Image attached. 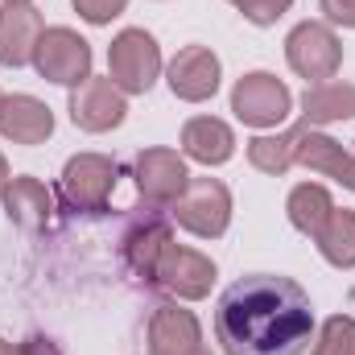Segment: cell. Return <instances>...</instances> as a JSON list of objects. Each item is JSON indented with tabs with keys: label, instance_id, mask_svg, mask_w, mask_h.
<instances>
[{
	"label": "cell",
	"instance_id": "obj_3",
	"mask_svg": "<svg viewBox=\"0 0 355 355\" xmlns=\"http://www.w3.org/2000/svg\"><path fill=\"white\" fill-rule=\"evenodd\" d=\"M285 62L310 87L327 83L343 67V42H339V33L327 21H297L289 29V37H285Z\"/></svg>",
	"mask_w": 355,
	"mask_h": 355
},
{
	"label": "cell",
	"instance_id": "obj_30",
	"mask_svg": "<svg viewBox=\"0 0 355 355\" xmlns=\"http://www.w3.org/2000/svg\"><path fill=\"white\" fill-rule=\"evenodd\" d=\"M0 355H12V343H4V339H0Z\"/></svg>",
	"mask_w": 355,
	"mask_h": 355
},
{
	"label": "cell",
	"instance_id": "obj_22",
	"mask_svg": "<svg viewBox=\"0 0 355 355\" xmlns=\"http://www.w3.org/2000/svg\"><path fill=\"white\" fill-rule=\"evenodd\" d=\"M248 166L268 178H285L293 170V137L289 132H261L248 141Z\"/></svg>",
	"mask_w": 355,
	"mask_h": 355
},
{
	"label": "cell",
	"instance_id": "obj_6",
	"mask_svg": "<svg viewBox=\"0 0 355 355\" xmlns=\"http://www.w3.org/2000/svg\"><path fill=\"white\" fill-rule=\"evenodd\" d=\"M170 219L198 240H219L232 227V190L219 178H190L182 198L170 207Z\"/></svg>",
	"mask_w": 355,
	"mask_h": 355
},
{
	"label": "cell",
	"instance_id": "obj_18",
	"mask_svg": "<svg viewBox=\"0 0 355 355\" xmlns=\"http://www.w3.org/2000/svg\"><path fill=\"white\" fill-rule=\"evenodd\" d=\"M289 137H293V166L343 182V174H347V149H343V141H335L331 132L310 128V124L289 128Z\"/></svg>",
	"mask_w": 355,
	"mask_h": 355
},
{
	"label": "cell",
	"instance_id": "obj_15",
	"mask_svg": "<svg viewBox=\"0 0 355 355\" xmlns=\"http://www.w3.org/2000/svg\"><path fill=\"white\" fill-rule=\"evenodd\" d=\"M0 137L8 145H25V149L46 145L54 137L50 103L37 99V95H25V91L21 95H4V103H0Z\"/></svg>",
	"mask_w": 355,
	"mask_h": 355
},
{
	"label": "cell",
	"instance_id": "obj_14",
	"mask_svg": "<svg viewBox=\"0 0 355 355\" xmlns=\"http://www.w3.org/2000/svg\"><path fill=\"white\" fill-rule=\"evenodd\" d=\"M149 355H211L194 310H182L174 302L157 306L149 318Z\"/></svg>",
	"mask_w": 355,
	"mask_h": 355
},
{
	"label": "cell",
	"instance_id": "obj_24",
	"mask_svg": "<svg viewBox=\"0 0 355 355\" xmlns=\"http://www.w3.org/2000/svg\"><path fill=\"white\" fill-rule=\"evenodd\" d=\"M232 4L240 8V17H244L248 25H261V29L277 25V21L293 8V0H232Z\"/></svg>",
	"mask_w": 355,
	"mask_h": 355
},
{
	"label": "cell",
	"instance_id": "obj_23",
	"mask_svg": "<svg viewBox=\"0 0 355 355\" xmlns=\"http://www.w3.org/2000/svg\"><path fill=\"white\" fill-rule=\"evenodd\" d=\"M310 355H355V318L352 314H331L318 327L314 352Z\"/></svg>",
	"mask_w": 355,
	"mask_h": 355
},
{
	"label": "cell",
	"instance_id": "obj_21",
	"mask_svg": "<svg viewBox=\"0 0 355 355\" xmlns=\"http://www.w3.org/2000/svg\"><path fill=\"white\" fill-rule=\"evenodd\" d=\"M322 261L331 268H355V211L352 207H335L331 219L322 223V232L314 236Z\"/></svg>",
	"mask_w": 355,
	"mask_h": 355
},
{
	"label": "cell",
	"instance_id": "obj_4",
	"mask_svg": "<svg viewBox=\"0 0 355 355\" xmlns=\"http://www.w3.org/2000/svg\"><path fill=\"white\" fill-rule=\"evenodd\" d=\"M116 182H120V166L107 157V153H75L62 178H58V190H62V202L79 215H103L112 194H116Z\"/></svg>",
	"mask_w": 355,
	"mask_h": 355
},
{
	"label": "cell",
	"instance_id": "obj_12",
	"mask_svg": "<svg viewBox=\"0 0 355 355\" xmlns=\"http://www.w3.org/2000/svg\"><path fill=\"white\" fill-rule=\"evenodd\" d=\"M215 277H219V268H215V261L207 252L182 248V244H170L162 265H157V285L178 302H202L211 293Z\"/></svg>",
	"mask_w": 355,
	"mask_h": 355
},
{
	"label": "cell",
	"instance_id": "obj_17",
	"mask_svg": "<svg viewBox=\"0 0 355 355\" xmlns=\"http://www.w3.org/2000/svg\"><path fill=\"white\" fill-rule=\"evenodd\" d=\"M0 207H4V215H8L17 227H25V232H42V227H50V219H54V194H50V186H46L42 178H33V174L12 178L8 190H4V198H0Z\"/></svg>",
	"mask_w": 355,
	"mask_h": 355
},
{
	"label": "cell",
	"instance_id": "obj_27",
	"mask_svg": "<svg viewBox=\"0 0 355 355\" xmlns=\"http://www.w3.org/2000/svg\"><path fill=\"white\" fill-rule=\"evenodd\" d=\"M12 355H62L50 339H42V335H33V339H25V343H17Z\"/></svg>",
	"mask_w": 355,
	"mask_h": 355
},
{
	"label": "cell",
	"instance_id": "obj_16",
	"mask_svg": "<svg viewBox=\"0 0 355 355\" xmlns=\"http://www.w3.org/2000/svg\"><path fill=\"white\" fill-rule=\"evenodd\" d=\"M182 157L198 166H227L236 157V132L219 116H190L182 124Z\"/></svg>",
	"mask_w": 355,
	"mask_h": 355
},
{
	"label": "cell",
	"instance_id": "obj_1",
	"mask_svg": "<svg viewBox=\"0 0 355 355\" xmlns=\"http://www.w3.org/2000/svg\"><path fill=\"white\" fill-rule=\"evenodd\" d=\"M310 339L314 306L293 277L252 272L219 293L215 343L223 355H302Z\"/></svg>",
	"mask_w": 355,
	"mask_h": 355
},
{
	"label": "cell",
	"instance_id": "obj_9",
	"mask_svg": "<svg viewBox=\"0 0 355 355\" xmlns=\"http://www.w3.org/2000/svg\"><path fill=\"white\" fill-rule=\"evenodd\" d=\"M170 244H174L170 219H166L162 211L145 207V211L128 223V232H124V240H120V257H124V265H128V272H132L137 281L157 285V265H162V257H166Z\"/></svg>",
	"mask_w": 355,
	"mask_h": 355
},
{
	"label": "cell",
	"instance_id": "obj_8",
	"mask_svg": "<svg viewBox=\"0 0 355 355\" xmlns=\"http://www.w3.org/2000/svg\"><path fill=\"white\" fill-rule=\"evenodd\" d=\"M132 178H137V194L145 207L153 211H170L182 190L190 186V170H186V157L178 149L166 145H153V149H141L137 162H132Z\"/></svg>",
	"mask_w": 355,
	"mask_h": 355
},
{
	"label": "cell",
	"instance_id": "obj_11",
	"mask_svg": "<svg viewBox=\"0 0 355 355\" xmlns=\"http://www.w3.org/2000/svg\"><path fill=\"white\" fill-rule=\"evenodd\" d=\"M166 83L182 103H207L223 83V62L211 46H182L166 67Z\"/></svg>",
	"mask_w": 355,
	"mask_h": 355
},
{
	"label": "cell",
	"instance_id": "obj_5",
	"mask_svg": "<svg viewBox=\"0 0 355 355\" xmlns=\"http://www.w3.org/2000/svg\"><path fill=\"white\" fill-rule=\"evenodd\" d=\"M91 42L71 29V25H50L42 37H37V50H33V71L46 79V83H58V87H79L91 79Z\"/></svg>",
	"mask_w": 355,
	"mask_h": 355
},
{
	"label": "cell",
	"instance_id": "obj_29",
	"mask_svg": "<svg viewBox=\"0 0 355 355\" xmlns=\"http://www.w3.org/2000/svg\"><path fill=\"white\" fill-rule=\"evenodd\" d=\"M8 182H12V174H8V162H4V153H0V198H4V190H8Z\"/></svg>",
	"mask_w": 355,
	"mask_h": 355
},
{
	"label": "cell",
	"instance_id": "obj_20",
	"mask_svg": "<svg viewBox=\"0 0 355 355\" xmlns=\"http://www.w3.org/2000/svg\"><path fill=\"white\" fill-rule=\"evenodd\" d=\"M331 211H335V198H331V190H327L322 182H297V186L289 190V198H285L289 223H293L302 236H310V240L322 232V223L331 219Z\"/></svg>",
	"mask_w": 355,
	"mask_h": 355
},
{
	"label": "cell",
	"instance_id": "obj_10",
	"mask_svg": "<svg viewBox=\"0 0 355 355\" xmlns=\"http://www.w3.org/2000/svg\"><path fill=\"white\" fill-rule=\"evenodd\" d=\"M67 112H71L75 128H83V132H112V128H120L124 116H128V95L116 87L107 75H103V79L91 75L87 83L71 87Z\"/></svg>",
	"mask_w": 355,
	"mask_h": 355
},
{
	"label": "cell",
	"instance_id": "obj_28",
	"mask_svg": "<svg viewBox=\"0 0 355 355\" xmlns=\"http://www.w3.org/2000/svg\"><path fill=\"white\" fill-rule=\"evenodd\" d=\"M343 186H347V190H355V141L347 145V174H343Z\"/></svg>",
	"mask_w": 355,
	"mask_h": 355
},
{
	"label": "cell",
	"instance_id": "obj_2",
	"mask_svg": "<svg viewBox=\"0 0 355 355\" xmlns=\"http://www.w3.org/2000/svg\"><path fill=\"white\" fill-rule=\"evenodd\" d=\"M162 46L149 29L132 25V29H120L107 46V79L124 95H145L162 79Z\"/></svg>",
	"mask_w": 355,
	"mask_h": 355
},
{
	"label": "cell",
	"instance_id": "obj_26",
	"mask_svg": "<svg viewBox=\"0 0 355 355\" xmlns=\"http://www.w3.org/2000/svg\"><path fill=\"white\" fill-rule=\"evenodd\" d=\"M327 25H339V29H355V0H318Z\"/></svg>",
	"mask_w": 355,
	"mask_h": 355
},
{
	"label": "cell",
	"instance_id": "obj_13",
	"mask_svg": "<svg viewBox=\"0 0 355 355\" xmlns=\"http://www.w3.org/2000/svg\"><path fill=\"white\" fill-rule=\"evenodd\" d=\"M42 33H46V21L33 0H4L0 4V67L8 71L29 67Z\"/></svg>",
	"mask_w": 355,
	"mask_h": 355
},
{
	"label": "cell",
	"instance_id": "obj_19",
	"mask_svg": "<svg viewBox=\"0 0 355 355\" xmlns=\"http://www.w3.org/2000/svg\"><path fill=\"white\" fill-rule=\"evenodd\" d=\"M339 120H355V83L327 79V83L306 87V95H302V124L327 128V124H339Z\"/></svg>",
	"mask_w": 355,
	"mask_h": 355
},
{
	"label": "cell",
	"instance_id": "obj_25",
	"mask_svg": "<svg viewBox=\"0 0 355 355\" xmlns=\"http://www.w3.org/2000/svg\"><path fill=\"white\" fill-rule=\"evenodd\" d=\"M71 8H75L87 25H112V21L128 8V0H71Z\"/></svg>",
	"mask_w": 355,
	"mask_h": 355
},
{
	"label": "cell",
	"instance_id": "obj_31",
	"mask_svg": "<svg viewBox=\"0 0 355 355\" xmlns=\"http://www.w3.org/2000/svg\"><path fill=\"white\" fill-rule=\"evenodd\" d=\"M0 103H4V95H0Z\"/></svg>",
	"mask_w": 355,
	"mask_h": 355
},
{
	"label": "cell",
	"instance_id": "obj_7",
	"mask_svg": "<svg viewBox=\"0 0 355 355\" xmlns=\"http://www.w3.org/2000/svg\"><path fill=\"white\" fill-rule=\"evenodd\" d=\"M232 112H236L240 124H248V128H257V132H268V128H281V124L289 120L293 95H289V87H285L277 75H268V71H248V75H240L236 87H232Z\"/></svg>",
	"mask_w": 355,
	"mask_h": 355
}]
</instances>
